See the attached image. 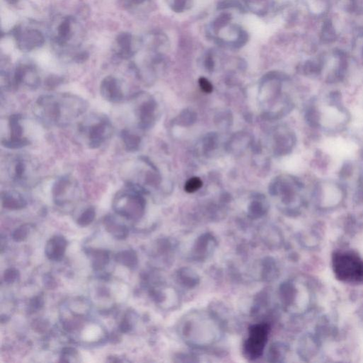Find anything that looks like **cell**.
I'll return each mask as SVG.
<instances>
[{"instance_id": "obj_2", "label": "cell", "mask_w": 363, "mask_h": 363, "mask_svg": "<svg viewBox=\"0 0 363 363\" xmlns=\"http://www.w3.org/2000/svg\"><path fill=\"white\" fill-rule=\"evenodd\" d=\"M337 279L349 284H363V260L352 251H338L332 258Z\"/></svg>"}, {"instance_id": "obj_21", "label": "cell", "mask_w": 363, "mask_h": 363, "mask_svg": "<svg viewBox=\"0 0 363 363\" xmlns=\"http://www.w3.org/2000/svg\"><path fill=\"white\" fill-rule=\"evenodd\" d=\"M93 256H94L93 266L96 269L104 267V265L107 264L109 261V255L106 251H96L94 252Z\"/></svg>"}, {"instance_id": "obj_28", "label": "cell", "mask_w": 363, "mask_h": 363, "mask_svg": "<svg viewBox=\"0 0 363 363\" xmlns=\"http://www.w3.org/2000/svg\"><path fill=\"white\" fill-rule=\"evenodd\" d=\"M199 84L201 89L205 93H211L213 91V86L212 83L205 78H200L199 80Z\"/></svg>"}, {"instance_id": "obj_10", "label": "cell", "mask_w": 363, "mask_h": 363, "mask_svg": "<svg viewBox=\"0 0 363 363\" xmlns=\"http://www.w3.org/2000/svg\"><path fill=\"white\" fill-rule=\"evenodd\" d=\"M34 167L26 157L18 156L11 158L7 166V172L11 181L16 184H27L34 173Z\"/></svg>"}, {"instance_id": "obj_14", "label": "cell", "mask_w": 363, "mask_h": 363, "mask_svg": "<svg viewBox=\"0 0 363 363\" xmlns=\"http://www.w3.org/2000/svg\"><path fill=\"white\" fill-rule=\"evenodd\" d=\"M67 241L63 237L54 236L45 246V254L52 261H59L64 256Z\"/></svg>"}, {"instance_id": "obj_7", "label": "cell", "mask_w": 363, "mask_h": 363, "mask_svg": "<svg viewBox=\"0 0 363 363\" xmlns=\"http://www.w3.org/2000/svg\"><path fill=\"white\" fill-rule=\"evenodd\" d=\"M41 85V78L37 67L29 63H20L11 75V88L24 86L36 89Z\"/></svg>"}, {"instance_id": "obj_6", "label": "cell", "mask_w": 363, "mask_h": 363, "mask_svg": "<svg viewBox=\"0 0 363 363\" xmlns=\"http://www.w3.org/2000/svg\"><path fill=\"white\" fill-rule=\"evenodd\" d=\"M80 195V186L73 177L65 176L58 178L52 186V196L58 205H63Z\"/></svg>"}, {"instance_id": "obj_4", "label": "cell", "mask_w": 363, "mask_h": 363, "mask_svg": "<svg viewBox=\"0 0 363 363\" xmlns=\"http://www.w3.org/2000/svg\"><path fill=\"white\" fill-rule=\"evenodd\" d=\"M113 126L109 119L102 114H94L86 118L80 124L79 134L86 143L92 149L99 148L110 138Z\"/></svg>"}, {"instance_id": "obj_1", "label": "cell", "mask_w": 363, "mask_h": 363, "mask_svg": "<svg viewBox=\"0 0 363 363\" xmlns=\"http://www.w3.org/2000/svg\"><path fill=\"white\" fill-rule=\"evenodd\" d=\"M88 107L86 101L75 94H45L36 101L34 114L45 125L64 127L83 116Z\"/></svg>"}, {"instance_id": "obj_31", "label": "cell", "mask_w": 363, "mask_h": 363, "mask_svg": "<svg viewBox=\"0 0 363 363\" xmlns=\"http://www.w3.org/2000/svg\"><path fill=\"white\" fill-rule=\"evenodd\" d=\"M130 329L131 325L130 323H129L128 320H123V321L122 322V323H121L120 325L121 331H122V332H123V333H127V332L130 331Z\"/></svg>"}, {"instance_id": "obj_5", "label": "cell", "mask_w": 363, "mask_h": 363, "mask_svg": "<svg viewBox=\"0 0 363 363\" xmlns=\"http://www.w3.org/2000/svg\"><path fill=\"white\" fill-rule=\"evenodd\" d=\"M268 323H258L250 328L248 337L244 345V353L249 359H258L261 357L268 343L270 333Z\"/></svg>"}, {"instance_id": "obj_25", "label": "cell", "mask_w": 363, "mask_h": 363, "mask_svg": "<svg viewBox=\"0 0 363 363\" xmlns=\"http://www.w3.org/2000/svg\"><path fill=\"white\" fill-rule=\"evenodd\" d=\"M19 277V272L14 268L6 270L4 274V281L7 283H13Z\"/></svg>"}, {"instance_id": "obj_22", "label": "cell", "mask_w": 363, "mask_h": 363, "mask_svg": "<svg viewBox=\"0 0 363 363\" xmlns=\"http://www.w3.org/2000/svg\"><path fill=\"white\" fill-rule=\"evenodd\" d=\"M202 187V181L197 177L188 180L184 185V190L188 193L195 192Z\"/></svg>"}, {"instance_id": "obj_18", "label": "cell", "mask_w": 363, "mask_h": 363, "mask_svg": "<svg viewBox=\"0 0 363 363\" xmlns=\"http://www.w3.org/2000/svg\"><path fill=\"white\" fill-rule=\"evenodd\" d=\"M116 261L128 268L135 267L138 263V258L135 252L132 250L124 251L116 256Z\"/></svg>"}, {"instance_id": "obj_13", "label": "cell", "mask_w": 363, "mask_h": 363, "mask_svg": "<svg viewBox=\"0 0 363 363\" xmlns=\"http://www.w3.org/2000/svg\"><path fill=\"white\" fill-rule=\"evenodd\" d=\"M100 93L102 97L109 102L119 103L124 99L122 84L114 76L106 77L100 84Z\"/></svg>"}, {"instance_id": "obj_24", "label": "cell", "mask_w": 363, "mask_h": 363, "mask_svg": "<svg viewBox=\"0 0 363 363\" xmlns=\"http://www.w3.org/2000/svg\"><path fill=\"white\" fill-rule=\"evenodd\" d=\"M189 0H168V4L173 11L181 12L186 9Z\"/></svg>"}, {"instance_id": "obj_15", "label": "cell", "mask_w": 363, "mask_h": 363, "mask_svg": "<svg viewBox=\"0 0 363 363\" xmlns=\"http://www.w3.org/2000/svg\"><path fill=\"white\" fill-rule=\"evenodd\" d=\"M135 112L138 119V125L141 129L146 128L151 123L154 104L150 101L139 102L136 100Z\"/></svg>"}, {"instance_id": "obj_27", "label": "cell", "mask_w": 363, "mask_h": 363, "mask_svg": "<svg viewBox=\"0 0 363 363\" xmlns=\"http://www.w3.org/2000/svg\"><path fill=\"white\" fill-rule=\"evenodd\" d=\"M63 78L56 76V75H52V76H50L49 78H47L45 84L46 85L47 88L52 89V88H55V87L58 86L59 85L61 84V83H63Z\"/></svg>"}, {"instance_id": "obj_20", "label": "cell", "mask_w": 363, "mask_h": 363, "mask_svg": "<svg viewBox=\"0 0 363 363\" xmlns=\"http://www.w3.org/2000/svg\"><path fill=\"white\" fill-rule=\"evenodd\" d=\"M96 212L94 207H89L80 216L78 219V225L80 227H87L91 225L95 218Z\"/></svg>"}, {"instance_id": "obj_16", "label": "cell", "mask_w": 363, "mask_h": 363, "mask_svg": "<svg viewBox=\"0 0 363 363\" xmlns=\"http://www.w3.org/2000/svg\"><path fill=\"white\" fill-rule=\"evenodd\" d=\"M1 203L4 208L9 210H19L27 206V202L22 194L15 191L1 193Z\"/></svg>"}, {"instance_id": "obj_23", "label": "cell", "mask_w": 363, "mask_h": 363, "mask_svg": "<svg viewBox=\"0 0 363 363\" xmlns=\"http://www.w3.org/2000/svg\"><path fill=\"white\" fill-rule=\"evenodd\" d=\"M29 228L27 225L21 226L19 228H16L12 234V239L16 242H22L27 238L28 234H29Z\"/></svg>"}, {"instance_id": "obj_30", "label": "cell", "mask_w": 363, "mask_h": 363, "mask_svg": "<svg viewBox=\"0 0 363 363\" xmlns=\"http://www.w3.org/2000/svg\"><path fill=\"white\" fill-rule=\"evenodd\" d=\"M147 0H125V4L129 6H138L143 4Z\"/></svg>"}, {"instance_id": "obj_9", "label": "cell", "mask_w": 363, "mask_h": 363, "mask_svg": "<svg viewBox=\"0 0 363 363\" xmlns=\"http://www.w3.org/2000/svg\"><path fill=\"white\" fill-rule=\"evenodd\" d=\"M22 120V117L19 114H14L9 118V137L1 139V145L8 149H21L30 143L29 139L24 136V127Z\"/></svg>"}, {"instance_id": "obj_12", "label": "cell", "mask_w": 363, "mask_h": 363, "mask_svg": "<svg viewBox=\"0 0 363 363\" xmlns=\"http://www.w3.org/2000/svg\"><path fill=\"white\" fill-rule=\"evenodd\" d=\"M77 22L73 16H65L60 21L57 25L55 35H54L53 43L59 48H65L69 45L70 41L75 35V26Z\"/></svg>"}, {"instance_id": "obj_26", "label": "cell", "mask_w": 363, "mask_h": 363, "mask_svg": "<svg viewBox=\"0 0 363 363\" xmlns=\"http://www.w3.org/2000/svg\"><path fill=\"white\" fill-rule=\"evenodd\" d=\"M230 16L228 14H222L214 22V27L215 29H219L225 27L230 22Z\"/></svg>"}, {"instance_id": "obj_3", "label": "cell", "mask_w": 363, "mask_h": 363, "mask_svg": "<svg viewBox=\"0 0 363 363\" xmlns=\"http://www.w3.org/2000/svg\"><path fill=\"white\" fill-rule=\"evenodd\" d=\"M113 204L116 212L122 217L129 219L140 218L145 208L141 187L129 182L125 188L116 194Z\"/></svg>"}, {"instance_id": "obj_8", "label": "cell", "mask_w": 363, "mask_h": 363, "mask_svg": "<svg viewBox=\"0 0 363 363\" xmlns=\"http://www.w3.org/2000/svg\"><path fill=\"white\" fill-rule=\"evenodd\" d=\"M11 34L15 39L18 48L22 51H32L40 48L45 43L44 34L38 29H22L20 26H16Z\"/></svg>"}, {"instance_id": "obj_29", "label": "cell", "mask_w": 363, "mask_h": 363, "mask_svg": "<svg viewBox=\"0 0 363 363\" xmlns=\"http://www.w3.org/2000/svg\"><path fill=\"white\" fill-rule=\"evenodd\" d=\"M44 305V301L42 297H37L34 298L31 302V305L32 307H34L36 310H39V309L42 308V306Z\"/></svg>"}, {"instance_id": "obj_32", "label": "cell", "mask_w": 363, "mask_h": 363, "mask_svg": "<svg viewBox=\"0 0 363 363\" xmlns=\"http://www.w3.org/2000/svg\"><path fill=\"white\" fill-rule=\"evenodd\" d=\"M6 1H7L9 4H13V5H14V4H16V3L19 1V0H6Z\"/></svg>"}, {"instance_id": "obj_11", "label": "cell", "mask_w": 363, "mask_h": 363, "mask_svg": "<svg viewBox=\"0 0 363 363\" xmlns=\"http://www.w3.org/2000/svg\"><path fill=\"white\" fill-rule=\"evenodd\" d=\"M141 43V41L137 40L130 33H120L116 38L115 55L122 60H129L137 53Z\"/></svg>"}, {"instance_id": "obj_17", "label": "cell", "mask_w": 363, "mask_h": 363, "mask_svg": "<svg viewBox=\"0 0 363 363\" xmlns=\"http://www.w3.org/2000/svg\"><path fill=\"white\" fill-rule=\"evenodd\" d=\"M121 138L127 151H136L140 147L141 139L138 134L134 133L132 130L129 129L122 130L121 132Z\"/></svg>"}, {"instance_id": "obj_19", "label": "cell", "mask_w": 363, "mask_h": 363, "mask_svg": "<svg viewBox=\"0 0 363 363\" xmlns=\"http://www.w3.org/2000/svg\"><path fill=\"white\" fill-rule=\"evenodd\" d=\"M106 228H107L108 232L112 233L114 237L119 238V239L125 238L128 234V229H127V227H124V226L117 225L109 219H108Z\"/></svg>"}]
</instances>
